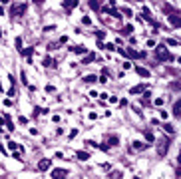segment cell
I'll list each match as a JSON object with an SVG mask.
<instances>
[{
    "instance_id": "obj_11",
    "label": "cell",
    "mask_w": 181,
    "mask_h": 179,
    "mask_svg": "<svg viewBox=\"0 0 181 179\" xmlns=\"http://www.w3.org/2000/svg\"><path fill=\"white\" fill-rule=\"evenodd\" d=\"M76 155H78L80 161H88V159H90V153H86V151H78Z\"/></svg>"
},
{
    "instance_id": "obj_8",
    "label": "cell",
    "mask_w": 181,
    "mask_h": 179,
    "mask_svg": "<svg viewBox=\"0 0 181 179\" xmlns=\"http://www.w3.org/2000/svg\"><path fill=\"white\" fill-rule=\"evenodd\" d=\"M173 115L175 117H181V100H177L173 103Z\"/></svg>"
},
{
    "instance_id": "obj_12",
    "label": "cell",
    "mask_w": 181,
    "mask_h": 179,
    "mask_svg": "<svg viewBox=\"0 0 181 179\" xmlns=\"http://www.w3.org/2000/svg\"><path fill=\"white\" fill-rule=\"evenodd\" d=\"M122 177H124V173H122L120 169H115V171L110 173V179H122Z\"/></svg>"
},
{
    "instance_id": "obj_35",
    "label": "cell",
    "mask_w": 181,
    "mask_h": 179,
    "mask_svg": "<svg viewBox=\"0 0 181 179\" xmlns=\"http://www.w3.org/2000/svg\"><path fill=\"white\" fill-rule=\"evenodd\" d=\"M124 68L125 70H131V62H124Z\"/></svg>"
},
{
    "instance_id": "obj_29",
    "label": "cell",
    "mask_w": 181,
    "mask_h": 179,
    "mask_svg": "<svg viewBox=\"0 0 181 179\" xmlns=\"http://www.w3.org/2000/svg\"><path fill=\"white\" fill-rule=\"evenodd\" d=\"M103 48H106V50H112V52H113V50H117V48L112 46V44H103Z\"/></svg>"
},
{
    "instance_id": "obj_27",
    "label": "cell",
    "mask_w": 181,
    "mask_h": 179,
    "mask_svg": "<svg viewBox=\"0 0 181 179\" xmlns=\"http://www.w3.org/2000/svg\"><path fill=\"white\" fill-rule=\"evenodd\" d=\"M163 129H165L167 134H173V127H171L169 123H163Z\"/></svg>"
},
{
    "instance_id": "obj_30",
    "label": "cell",
    "mask_w": 181,
    "mask_h": 179,
    "mask_svg": "<svg viewBox=\"0 0 181 179\" xmlns=\"http://www.w3.org/2000/svg\"><path fill=\"white\" fill-rule=\"evenodd\" d=\"M98 82H100V84H106V82H108V78H106V76H103V74H102V76L98 78Z\"/></svg>"
},
{
    "instance_id": "obj_40",
    "label": "cell",
    "mask_w": 181,
    "mask_h": 179,
    "mask_svg": "<svg viewBox=\"0 0 181 179\" xmlns=\"http://www.w3.org/2000/svg\"><path fill=\"white\" fill-rule=\"evenodd\" d=\"M133 179H139V177H133Z\"/></svg>"
},
{
    "instance_id": "obj_1",
    "label": "cell",
    "mask_w": 181,
    "mask_h": 179,
    "mask_svg": "<svg viewBox=\"0 0 181 179\" xmlns=\"http://www.w3.org/2000/svg\"><path fill=\"white\" fill-rule=\"evenodd\" d=\"M155 56H157V60H161V62H171V60H173V56L167 52V48L163 44L155 46Z\"/></svg>"
},
{
    "instance_id": "obj_25",
    "label": "cell",
    "mask_w": 181,
    "mask_h": 179,
    "mask_svg": "<svg viewBox=\"0 0 181 179\" xmlns=\"http://www.w3.org/2000/svg\"><path fill=\"white\" fill-rule=\"evenodd\" d=\"M8 149H12V151H16V149H18V145H16V141H8Z\"/></svg>"
},
{
    "instance_id": "obj_6",
    "label": "cell",
    "mask_w": 181,
    "mask_h": 179,
    "mask_svg": "<svg viewBox=\"0 0 181 179\" xmlns=\"http://www.w3.org/2000/svg\"><path fill=\"white\" fill-rule=\"evenodd\" d=\"M169 24L173 26V28H179V26H181V16H177V14H169Z\"/></svg>"
},
{
    "instance_id": "obj_26",
    "label": "cell",
    "mask_w": 181,
    "mask_h": 179,
    "mask_svg": "<svg viewBox=\"0 0 181 179\" xmlns=\"http://www.w3.org/2000/svg\"><path fill=\"white\" fill-rule=\"evenodd\" d=\"M86 82H88V84H92V82H96V76H94V74H90V76H86Z\"/></svg>"
},
{
    "instance_id": "obj_38",
    "label": "cell",
    "mask_w": 181,
    "mask_h": 179,
    "mask_svg": "<svg viewBox=\"0 0 181 179\" xmlns=\"http://www.w3.org/2000/svg\"><path fill=\"white\" fill-rule=\"evenodd\" d=\"M0 38H2V30H0Z\"/></svg>"
},
{
    "instance_id": "obj_37",
    "label": "cell",
    "mask_w": 181,
    "mask_h": 179,
    "mask_svg": "<svg viewBox=\"0 0 181 179\" xmlns=\"http://www.w3.org/2000/svg\"><path fill=\"white\" fill-rule=\"evenodd\" d=\"M2 125H4V122H2V120H0V127H2Z\"/></svg>"
},
{
    "instance_id": "obj_28",
    "label": "cell",
    "mask_w": 181,
    "mask_h": 179,
    "mask_svg": "<svg viewBox=\"0 0 181 179\" xmlns=\"http://www.w3.org/2000/svg\"><path fill=\"white\" fill-rule=\"evenodd\" d=\"M16 48L22 50V38H16Z\"/></svg>"
},
{
    "instance_id": "obj_33",
    "label": "cell",
    "mask_w": 181,
    "mask_h": 179,
    "mask_svg": "<svg viewBox=\"0 0 181 179\" xmlns=\"http://www.w3.org/2000/svg\"><path fill=\"white\" fill-rule=\"evenodd\" d=\"M155 106H157V108H159V106H163V98H157V100H155Z\"/></svg>"
},
{
    "instance_id": "obj_17",
    "label": "cell",
    "mask_w": 181,
    "mask_h": 179,
    "mask_svg": "<svg viewBox=\"0 0 181 179\" xmlns=\"http://www.w3.org/2000/svg\"><path fill=\"white\" fill-rule=\"evenodd\" d=\"M78 6V2H64V8L66 10H72V8H76Z\"/></svg>"
},
{
    "instance_id": "obj_13",
    "label": "cell",
    "mask_w": 181,
    "mask_h": 179,
    "mask_svg": "<svg viewBox=\"0 0 181 179\" xmlns=\"http://www.w3.org/2000/svg\"><path fill=\"white\" fill-rule=\"evenodd\" d=\"M139 92H145V88H143V84H139V86H133V88L129 90V94H139Z\"/></svg>"
},
{
    "instance_id": "obj_10",
    "label": "cell",
    "mask_w": 181,
    "mask_h": 179,
    "mask_svg": "<svg viewBox=\"0 0 181 179\" xmlns=\"http://www.w3.org/2000/svg\"><path fill=\"white\" fill-rule=\"evenodd\" d=\"M136 72L139 74V76H143V78H149V70H147V68H141V66H137V68H136Z\"/></svg>"
},
{
    "instance_id": "obj_16",
    "label": "cell",
    "mask_w": 181,
    "mask_h": 179,
    "mask_svg": "<svg viewBox=\"0 0 181 179\" xmlns=\"http://www.w3.org/2000/svg\"><path fill=\"white\" fill-rule=\"evenodd\" d=\"M131 32H133V26H131V24H127V26H124V30H122V34H125V36H129Z\"/></svg>"
},
{
    "instance_id": "obj_14",
    "label": "cell",
    "mask_w": 181,
    "mask_h": 179,
    "mask_svg": "<svg viewBox=\"0 0 181 179\" xmlns=\"http://www.w3.org/2000/svg\"><path fill=\"white\" fill-rule=\"evenodd\" d=\"M94 60H96V54H88V56L82 60V64H92Z\"/></svg>"
},
{
    "instance_id": "obj_21",
    "label": "cell",
    "mask_w": 181,
    "mask_h": 179,
    "mask_svg": "<svg viewBox=\"0 0 181 179\" xmlns=\"http://www.w3.org/2000/svg\"><path fill=\"white\" fill-rule=\"evenodd\" d=\"M96 38H98V40H103V38H106V32H103V30H98V32H96Z\"/></svg>"
},
{
    "instance_id": "obj_39",
    "label": "cell",
    "mask_w": 181,
    "mask_h": 179,
    "mask_svg": "<svg viewBox=\"0 0 181 179\" xmlns=\"http://www.w3.org/2000/svg\"><path fill=\"white\" fill-rule=\"evenodd\" d=\"M177 62H179V64H181V58H179V60H177Z\"/></svg>"
},
{
    "instance_id": "obj_5",
    "label": "cell",
    "mask_w": 181,
    "mask_h": 179,
    "mask_svg": "<svg viewBox=\"0 0 181 179\" xmlns=\"http://www.w3.org/2000/svg\"><path fill=\"white\" fill-rule=\"evenodd\" d=\"M50 167H52V161H50L48 157H46V159H40V161H38V169H40V171H48Z\"/></svg>"
},
{
    "instance_id": "obj_36",
    "label": "cell",
    "mask_w": 181,
    "mask_h": 179,
    "mask_svg": "<svg viewBox=\"0 0 181 179\" xmlns=\"http://www.w3.org/2000/svg\"><path fill=\"white\" fill-rule=\"evenodd\" d=\"M177 161H179V165H181V153H179V157H177Z\"/></svg>"
},
{
    "instance_id": "obj_23",
    "label": "cell",
    "mask_w": 181,
    "mask_h": 179,
    "mask_svg": "<svg viewBox=\"0 0 181 179\" xmlns=\"http://www.w3.org/2000/svg\"><path fill=\"white\" fill-rule=\"evenodd\" d=\"M165 42H167L169 46H179V42H177V40H173V38H167Z\"/></svg>"
},
{
    "instance_id": "obj_31",
    "label": "cell",
    "mask_w": 181,
    "mask_h": 179,
    "mask_svg": "<svg viewBox=\"0 0 181 179\" xmlns=\"http://www.w3.org/2000/svg\"><path fill=\"white\" fill-rule=\"evenodd\" d=\"M124 14H127V18H131V16H133V12L129 10V8H125V10H124Z\"/></svg>"
},
{
    "instance_id": "obj_32",
    "label": "cell",
    "mask_w": 181,
    "mask_h": 179,
    "mask_svg": "<svg viewBox=\"0 0 181 179\" xmlns=\"http://www.w3.org/2000/svg\"><path fill=\"white\" fill-rule=\"evenodd\" d=\"M8 96H10V98H14V96H16V90L10 88V90H8Z\"/></svg>"
},
{
    "instance_id": "obj_15",
    "label": "cell",
    "mask_w": 181,
    "mask_h": 179,
    "mask_svg": "<svg viewBox=\"0 0 181 179\" xmlns=\"http://www.w3.org/2000/svg\"><path fill=\"white\" fill-rule=\"evenodd\" d=\"M117 143H120V137H117V135H112V137L108 139V145H117Z\"/></svg>"
},
{
    "instance_id": "obj_7",
    "label": "cell",
    "mask_w": 181,
    "mask_h": 179,
    "mask_svg": "<svg viewBox=\"0 0 181 179\" xmlns=\"http://www.w3.org/2000/svg\"><path fill=\"white\" fill-rule=\"evenodd\" d=\"M66 175H68L66 169H54V171H52V177L54 179H66Z\"/></svg>"
},
{
    "instance_id": "obj_22",
    "label": "cell",
    "mask_w": 181,
    "mask_h": 179,
    "mask_svg": "<svg viewBox=\"0 0 181 179\" xmlns=\"http://www.w3.org/2000/svg\"><path fill=\"white\" fill-rule=\"evenodd\" d=\"M143 143H141V141H133V149H137V151H139V149H143Z\"/></svg>"
},
{
    "instance_id": "obj_34",
    "label": "cell",
    "mask_w": 181,
    "mask_h": 179,
    "mask_svg": "<svg viewBox=\"0 0 181 179\" xmlns=\"http://www.w3.org/2000/svg\"><path fill=\"white\" fill-rule=\"evenodd\" d=\"M82 22H84V24H86V26H88V24H92V20H90V18H88V16H84V20H82Z\"/></svg>"
},
{
    "instance_id": "obj_20",
    "label": "cell",
    "mask_w": 181,
    "mask_h": 179,
    "mask_svg": "<svg viewBox=\"0 0 181 179\" xmlns=\"http://www.w3.org/2000/svg\"><path fill=\"white\" fill-rule=\"evenodd\" d=\"M34 54V48H26V50H22V56H32Z\"/></svg>"
},
{
    "instance_id": "obj_9",
    "label": "cell",
    "mask_w": 181,
    "mask_h": 179,
    "mask_svg": "<svg viewBox=\"0 0 181 179\" xmlns=\"http://www.w3.org/2000/svg\"><path fill=\"white\" fill-rule=\"evenodd\" d=\"M72 52H76V54H88V48L86 46H72Z\"/></svg>"
},
{
    "instance_id": "obj_2",
    "label": "cell",
    "mask_w": 181,
    "mask_h": 179,
    "mask_svg": "<svg viewBox=\"0 0 181 179\" xmlns=\"http://www.w3.org/2000/svg\"><path fill=\"white\" fill-rule=\"evenodd\" d=\"M167 149H169V141H167L165 137H159V141H157V153H159V157H165V155H167Z\"/></svg>"
},
{
    "instance_id": "obj_19",
    "label": "cell",
    "mask_w": 181,
    "mask_h": 179,
    "mask_svg": "<svg viewBox=\"0 0 181 179\" xmlns=\"http://www.w3.org/2000/svg\"><path fill=\"white\" fill-rule=\"evenodd\" d=\"M42 64H44L46 68H48V66H54V60H52V58L48 56V58H44V62H42Z\"/></svg>"
},
{
    "instance_id": "obj_24",
    "label": "cell",
    "mask_w": 181,
    "mask_h": 179,
    "mask_svg": "<svg viewBox=\"0 0 181 179\" xmlns=\"http://www.w3.org/2000/svg\"><path fill=\"white\" fill-rule=\"evenodd\" d=\"M143 135H145V139H147V141H153V139H155V137H153V134H151V131H145V134H143Z\"/></svg>"
},
{
    "instance_id": "obj_3",
    "label": "cell",
    "mask_w": 181,
    "mask_h": 179,
    "mask_svg": "<svg viewBox=\"0 0 181 179\" xmlns=\"http://www.w3.org/2000/svg\"><path fill=\"white\" fill-rule=\"evenodd\" d=\"M26 8H28L26 2H18V4L14 2V4H12V14H14V16H24V14H26Z\"/></svg>"
},
{
    "instance_id": "obj_18",
    "label": "cell",
    "mask_w": 181,
    "mask_h": 179,
    "mask_svg": "<svg viewBox=\"0 0 181 179\" xmlns=\"http://www.w3.org/2000/svg\"><path fill=\"white\" fill-rule=\"evenodd\" d=\"M108 12L112 14L113 18H122V12H120V10H115V8H112V10H108Z\"/></svg>"
},
{
    "instance_id": "obj_4",
    "label": "cell",
    "mask_w": 181,
    "mask_h": 179,
    "mask_svg": "<svg viewBox=\"0 0 181 179\" xmlns=\"http://www.w3.org/2000/svg\"><path fill=\"white\" fill-rule=\"evenodd\" d=\"M125 56H129L131 60H137V58H145V52H136L133 48H127L125 50Z\"/></svg>"
}]
</instances>
